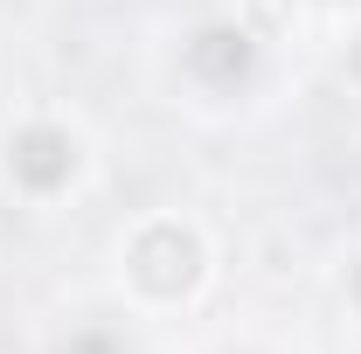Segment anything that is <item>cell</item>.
I'll use <instances>...</instances> for the list:
<instances>
[{
	"label": "cell",
	"instance_id": "cell-1",
	"mask_svg": "<svg viewBox=\"0 0 361 354\" xmlns=\"http://www.w3.org/2000/svg\"><path fill=\"white\" fill-rule=\"evenodd\" d=\"M202 271H209V250L180 216L139 222L133 243H126V278H133L139 299H188L202 285Z\"/></svg>",
	"mask_w": 361,
	"mask_h": 354
},
{
	"label": "cell",
	"instance_id": "cell-2",
	"mask_svg": "<svg viewBox=\"0 0 361 354\" xmlns=\"http://www.w3.org/2000/svg\"><path fill=\"white\" fill-rule=\"evenodd\" d=\"M77 160H84V146H77L70 126H56V118H28V126H14L7 146H0V167H7V181H14L21 195H56V188H70Z\"/></svg>",
	"mask_w": 361,
	"mask_h": 354
},
{
	"label": "cell",
	"instance_id": "cell-3",
	"mask_svg": "<svg viewBox=\"0 0 361 354\" xmlns=\"http://www.w3.org/2000/svg\"><path fill=\"white\" fill-rule=\"evenodd\" d=\"M250 63H257V28H243V21H209V28L188 35V70L202 84H216V90L243 84Z\"/></svg>",
	"mask_w": 361,
	"mask_h": 354
}]
</instances>
